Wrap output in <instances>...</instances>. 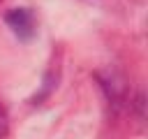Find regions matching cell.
<instances>
[{
	"label": "cell",
	"mask_w": 148,
	"mask_h": 139,
	"mask_svg": "<svg viewBox=\"0 0 148 139\" xmlns=\"http://www.w3.org/2000/svg\"><path fill=\"white\" fill-rule=\"evenodd\" d=\"M7 25L12 28V32L18 37V39H32L35 32H37V23H35V14L28 9V7H16L12 9L7 16H5Z\"/></svg>",
	"instance_id": "cell-1"
},
{
	"label": "cell",
	"mask_w": 148,
	"mask_h": 139,
	"mask_svg": "<svg viewBox=\"0 0 148 139\" xmlns=\"http://www.w3.org/2000/svg\"><path fill=\"white\" fill-rule=\"evenodd\" d=\"M7 134V111L0 107V137Z\"/></svg>",
	"instance_id": "cell-2"
}]
</instances>
